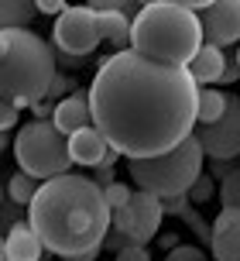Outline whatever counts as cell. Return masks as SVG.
I'll list each match as a JSON object with an SVG mask.
<instances>
[{"label":"cell","instance_id":"1","mask_svg":"<svg viewBox=\"0 0 240 261\" xmlns=\"http://www.w3.org/2000/svg\"><path fill=\"white\" fill-rule=\"evenodd\" d=\"M93 124L124 158H155L199 124V83L189 65H168L124 48L107 55L89 83Z\"/></svg>","mask_w":240,"mask_h":261},{"label":"cell","instance_id":"2","mask_svg":"<svg viewBox=\"0 0 240 261\" xmlns=\"http://www.w3.org/2000/svg\"><path fill=\"white\" fill-rule=\"evenodd\" d=\"M27 223L38 230L52 254L69 261L93 248H103L113 227V210L93 175L66 172L41 182L35 203L27 206Z\"/></svg>","mask_w":240,"mask_h":261},{"label":"cell","instance_id":"3","mask_svg":"<svg viewBox=\"0 0 240 261\" xmlns=\"http://www.w3.org/2000/svg\"><path fill=\"white\" fill-rule=\"evenodd\" d=\"M55 76V52L38 31L0 28V103L31 110L48 96Z\"/></svg>","mask_w":240,"mask_h":261},{"label":"cell","instance_id":"4","mask_svg":"<svg viewBox=\"0 0 240 261\" xmlns=\"http://www.w3.org/2000/svg\"><path fill=\"white\" fill-rule=\"evenodd\" d=\"M202 45H206V38H202L199 14L175 0L147 4L134 17L131 48L147 59H158L168 65H189Z\"/></svg>","mask_w":240,"mask_h":261},{"label":"cell","instance_id":"5","mask_svg":"<svg viewBox=\"0 0 240 261\" xmlns=\"http://www.w3.org/2000/svg\"><path fill=\"white\" fill-rule=\"evenodd\" d=\"M206 172V151L196 134H189L186 141L155 158H131L127 162V175H131L134 189L155 193L158 199H172V196H186L196 179Z\"/></svg>","mask_w":240,"mask_h":261},{"label":"cell","instance_id":"6","mask_svg":"<svg viewBox=\"0 0 240 261\" xmlns=\"http://www.w3.org/2000/svg\"><path fill=\"white\" fill-rule=\"evenodd\" d=\"M14 158L24 172L38 175L41 182L55 179V175H66L72 165L69 138L55 127V120H27L24 127H17Z\"/></svg>","mask_w":240,"mask_h":261},{"label":"cell","instance_id":"7","mask_svg":"<svg viewBox=\"0 0 240 261\" xmlns=\"http://www.w3.org/2000/svg\"><path fill=\"white\" fill-rule=\"evenodd\" d=\"M52 41L62 55L89 59L103 45L100 11H93V7H69V11H62L58 21H55V28H52Z\"/></svg>","mask_w":240,"mask_h":261},{"label":"cell","instance_id":"8","mask_svg":"<svg viewBox=\"0 0 240 261\" xmlns=\"http://www.w3.org/2000/svg\"><path fill=\"white\" fill-rule=\"evenodd\" d=\"M161 220H165V203L144 189H134L131 203L113 210V230H120L131 244H151L161 234Z\"/></svg>","mask_w":240,"mask_h":261},{"label":"cell","instance_id":"9","mask_svg":"<svg viewBox=\"0 0 240 261\" xmlns=\"http://www.w3.org/2000/svg\"><path fill=\"white\" fill-rule=\"evenodd\" d=\"M192 134L199 138L209 162H233V158H240V96L230 93L227 114L216 124H196Z\"/></svg>","mask_w":240,"mask_h":261},{"label":"cell","instance_id":"10","mask_svg":"<svg viewBox=\"0 0 240 261\" xmlns=\"http://www.w3.org/2000/svg\"><path fill=\"white\" fill-rule=\"evenodd\" d=\"M202 21V38L209 45L230 48L240 45V0H216L213 7L199 14Z\"/></svg>","mask_w":240,"mask_h":261},{"label":"cell","instance_id":"11","mask_svg":"<svg viewBox=\"0 0 240 261\" xmlns=\"http://www.w3.org/2000/svg\"><path fill=\"white\" fill-rule=\"evenodd\" d=\"M213 261H240V206H223L213 220Z\"/></svg>","mask_w":240,"mask_h":261},{"label":"cell","instance_id":"12","mask_svg":"<svg viewBox=\"0 0 240 261\" xmlns=\"http://www.w3.org/2000/svg\"><path fill=\"white\" fill-rule=\"evenodd\" d=\"M110 148L113 144L107 141V134L89 124V127L76 130L72 138H69V155H72V165H82V169H96V165H103L110 155Z\"/></svg>","mask_w":240,"mask_h":261},{"label":"cell","instance_id":"13","mask_svg":"<svg viewBox=\"0 0 240 261\" xmlns=\"http://www.w3.org/2000/svg\"><path fill=\"white\" fill-rule=\"evenodd\" d=\"M55 127L62 130L66 138H72L76 130L89 127L93 124V103H89V90H76L69 93L66 100H58V107H55Z\"/></svg>","mask_w":240,"mask_h":261},{"label":"cell","instance_id":"14","mask_svg":"<svg viewBox=\"0 0 240 261\" xmlns=\"http://www.w3.org/2000/svg\"><path fill=\"white\" fill-rule=\"evenodd\" d=\"M41 251L48 248L31 223H14L4 234V244H0V254H7L11 261H41Z\"/></svg>","mask_w":240,"mask_h":261},{"label":"cell","instance_id":"15","mask_svg":"<svg viewBox=\"0 0 240 261\" xmlns=\"http://www.w3.org/2000/svg\"><path fill=\"white\" fill-rule=\"evenodd\" d=\"M227 62H230V55L223 52L220 45H209V41H206L199 52H196V59L189 62V72H192L196 83H199V90H202V86H220Z\"/></svg>","mask_w":240,"mask_h":261},{"label":"cell","instance_id":"16","mask_svg":"<svg viewBox=\"0 0 240 261\" xmlns=\"http://www.w3.org/2000/svg\"><path fill=\"white\" fill-rule=\"evenodd\" d=\"M131 31H134V17L124 11H100V35L103 41H110L117 52L131 48Z\"/></svg>","mask_w":240,"mask_h":261},{"label":"cell","instance_id":"17","mask_svg":"<svg viewBox=\"0 0 240 261\" xmlns=\"http://www.w3.org/2000/svg\"><path fill=\"white\" fill-rule=\"evenodd\" d=\"M38 14V0H0V24L27 28Z\"/></svg>","mask_w":240,"mask_h":261},{"label":"cell","instance_id":"18","mask_svg":"<svg viewBox=\"0 0 240 261\" xmlns=\"http://www.w3.org/2000/svg\"><path fill=\"white\" fill-rule=\"evenodd\" d=\"M38 189H41V179L21 169V172H14L11 179H7V189H4V193L11 196L17 206H31V203H35V196H38Z\"/></svg>","mask_w":240,"mask_h":261},{"label":"cell","instance_id":"19","mask_svg":"<svg viewBox=\"0 0 240 261\" xmlns=\"http://www.w3.org/2000/svg\"><path fill=\"white\" fill-rule=\"evenodd\" d=\"M230 93H223L220 86H202L199 90V124H216L227 114Z\"/></svg>","mask_w":240,"mask_h":261},{"label":"cell","instance_id":"20","mask_svg":"<svg viewBox=\"0 0 240 261\" xmlns=\"http://www.w3.org/2000/svg\"><path fill=\"white\" fill-rule=\"evenodd\" d=\"M216 193H220V186H216V179L209 175V172H202L199 179H196V186L189 189V199H192L196 206H202V203H209V199H213Z\"/></svg>","mask_w":240,"mask_h":261},{"label":"cell","instance_id":"21","mask_svg":"<svg viewBox=\"0 0 240 261\" xmlns=\"http://www.w3.org/2000/svg\"><path fill=\"white\" fill-rule=\"evenodd\" d=\"M220 203L223 206H240V165L227 179H220Z\"/></svg>","mask_w":240,"mask_h":261},{"label":"cell","instance_id":"22","mask_svg":"<svg viewBox=\"0 0 240 261\" xmlns=\"http://www.w3.org/2000/svg\"><path fill=\"white\" fill-rule=\"evenodd\" d=\"M86 7H93V11H124V14H131V17L141 14L137 0H86Z\"/></svg>","mask_w":240,"mask_h":261},{"label":"cell","instance_id":"23","mask_svg":"<svg viewBox=\"0 0 240 261\" xmlns=\"http://www.w3.org/2000/svg\"><path fill=\"white\" fill-rule=\"evenodd\" d=\"M103 193H107V203H110V210H117V206H127V203H131V196H134V186L113 182V186H107Z\"/></svg>","mask_w":240,"mask_h":261},{"label":"cell","instance_id":"24","mask_svg":"<svg viewBox=\"0 0 240 261\" xmlns=\"http://www.w3.org/2000/svg\"><path fill=\"white\" fill-rule=\"evenodd\" d=\"M165 261H206V254L196 244H178V248H172L165 254Z\"/></svg>","mask_w":240,"mask_h":261},{"label":"cell","instance_id":"25","mask_svg":"<svg viewBox=\"0 0 240 261\" xmlns=\"http://www.w3.org/2000/svg\"><path fill=\"white\" fill-rule=\"evenodd\" d=\"M113 261H151V251H147V244H127L124 251L113 254Z\"/></svg>","mask_w":240,"mask_h":261},{"label":"cell","instance_id":"26","mask_svg":"<svg viewBox=\"0 0 240 261\" xmlns=\"http://www.w3.org/2000/svg\"><path fill=\"white\" fill-rule=\"evenodd\" d=\"M69 93H76V90H72V79L58 72V76H55V83H52V90H48V100H55V103H58V100H66Z\"/></svg>","mask_w":240,"mask_h":261},{"label":"cell","instance_id":"27","mask_svg":"<svg viewBox=\"0 0 240 261\" xmlns=\"http://www.w3.org/2000/svg\"><path fill=\"white\" fill-rule=\"evenodd\" d=\"M55 100H48V96H45V100H38V103L31 107V120H52L55 117Z\"/></svg>","mask_w":240,"mask_h":261},{"label":"cell","instance_id":"28","mask_svg":"<svg viewBox=\"0 0 240 261\" xmlns=\"http://www.w3.org/2000/svg\"><path fill=\"white\" fill-rule=\"evenodd\" d=\"M127 244H131V241H127V237L120 234V230H113V227H110L107 241H103V251H113V254H117V251H124Z\"/></svg>","mask_w":240,"mask_h":261},{"label":"cell","instance_id":"29","mask_svg":"<svg viewBox=\"0 0 240 261\" xmlns=\"http://www.w3.org/2000/svg\"><path fill=\"white\" fill-rule=\"evenodd\" d=\"M93 179L103 186V189H107V186H113V182H117V179H113V165H110V162L96 165V169H93Z\"/></svg>","mask_w":240,"mask_h":261},{"label":"cell","instance_id":"30","mask_svg":"<svg viewBox=\"0 0 240 261\" xmlns=\"http://www.w3.org/2000/svg\"><path fill=\"white\" fill-rule=\"evenodd\" d=\"M14 124H17V107L0 103V130H11Z\"/></svg>","mask_w":240,"mask_h":261},{"label":"cell","instance_id":"31","mask_svg":"<svg viewBox=\"0 0 240 261\" xmlns=\"http://www.w3.org/2000/svg\"><path fill=\"white\" fill-rule=\"evenodd\" d=\"M62 11H69V0H38V14H58Z\"/></svg>","mask_w":240,"mask_h":261},{"label":"cell","instance_id":"32","mask_svg":"<svg viewBox=\"0 0 240 261\" xmlns=\"http://www.w3.org/2000/svg\"><path fill=\"white\" fill-rule=\"evenodd\" d=\"M237 79H240V62H237V59H230L227 69H223V79H220V86H233Z\"/></svg>","mask_w":240,"mask_h":261},{"label":"cell","instance_id":"33","mask_svg":"<svg viewBox=\"0 0 240 261\" xmlns=\"http://www.w3.org/2000/svg\"><path fill=\"white\" fill-rule=\"evenodd\" d=\"M233 169H237V162H213V172H209V175H213V179H227Z\"/></svg>","mask_w":240,"mask_h":261},{"label":"cell","instance_id":"34","mask_svg":"<svg viewBox=\"0 0 240 261\" xmlns=\"http://www.w3.org/2000/svg\"><path fill=\"white\" fill-rule=\"evenodd\" d=\"M175 4H182V7H189V11L202 14V11H206V7H213L216 0H175Z\"/></svg>","mask_w":240,"mask_h":261},{"label":"cell","instance_id":"35","mask_svg":"<svg viewBox=\"0 0 240 261\" xmlns=\"http://www.w3.org/2000/svg\"><path fill=\"white\" fill-rule=\"evenodd\" d=\"M158 244H161L165 251H172V248H178L182 241H178V234H158Z\"/></svg>","mask_w":240,"mask_h":261},{"label":"cell","instance_id":"36","mask_svg":"<svg viewBox=\"0 0 240 261\" xmlns=\"http://www.w3.org/2000/svg\"><path fill=\"white\" fill-rule=\"evenodd\" d=\"M100 251H103V248H93V251H86V254H79V258H69V261H96V258H100Z\"/></svg>","mask_w":240,"mask_h":261},{"label":"cell","instance_id":"37","mask_svg":"<svg viewBox=\"0 0 240 261\" xmlns=\"http://www.w3.org/2000/svg\"><path fill=\"white\" fill-rule=\"evenodd\" d=\"M137 4H141V7H147V4H158V0H137Z\"/></svg>","mask_w":240,"mask_h":261},{"label":"cell","instance_id":"38","mask_svg":"<svg viewBox=\"0 0 240 261\" xmlns=\"http://www.w3.org/2000/svg\"><path fill=\"white\" fill-rule=\"evenodd\" d=\"M233 59H237V62H240V45H237V55H233Z\"/></svg>","mask_w":240,"mask_h":261},{"label":"cell","instance_id":"39","mask_svg":"<svg viewBox=\"0 0 240 261\" xmlns=\"http://www.w3.org/2000/svg\"><path fill=\"white\" fill-rule=\"evenodd\" d=\"M0 261H11V258H7V254H0Z\"/></svg>","mask_w":240,"mask_h":261},{"label":"cell","instance_id":"40","mask_svg":"<svg viewBox=\"0 0 240 261\" xmlns=\"http://www.w3.org/2000/svg\"><path fill=\"white\" fill-rule=\"evenodd\" d=\"M41 261H45V258H41Z\"/></svg>","mask_w":240,"mask_h":261}]
</instances>
